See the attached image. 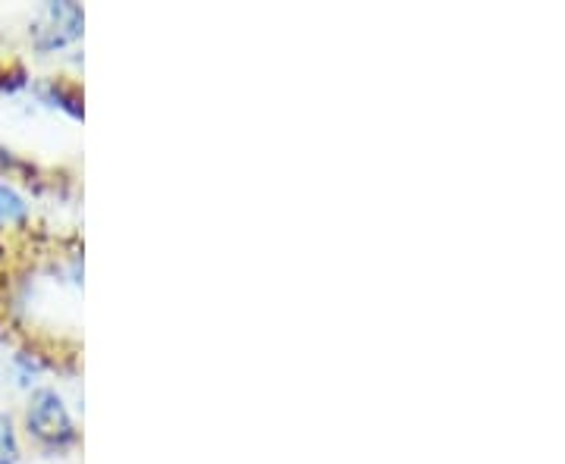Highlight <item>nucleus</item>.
Masks as SVG:
<instances>
[{
  "label": "nucleus",
  "mask_w": 565,
  "mask_h": 464,
  "mask_svg": "<svg viewBox=\"0 0 565 464\" xmlns=\"http://www.w3.org/2000/svg\"><path fill=\"white\" fill-rule=\"evenodd\" d=\"M35 95L44 107L61 110L70 120H85V104H82V91L66 79H44L35 85Z\"/></svg>",
  "instance_id": "3"
},
{
  "label": "nucleus",
  "mask_w": 565,
  "mask_h": 464,
  "mask_svg": "<svg viewBox=\"0 0 565 464\" xmlns=\"http://www.w3.org/2000/svg\"><path fill=\"white\" fill-rule=\"evenodd\" d=\"M22 433L47 455H63L79 445V424L63 392L54 386H39L29 392L22 411Z\"/></svg>",
  "instance_id": "1"
},
{
  "label": "nucleus",
  "mask_w": 565,
  "mask_h": 464,
  "mask_svg": "<svg viewBox=\"0 0 565 464\" xmlns=\"http://www.w3.org/2000/svg\"><path fill=\"white\" fill-rule=\"evenodd\" d=\"M44 370H47V364L41 362V355H32V352H20V355H13V374H17V384L22 389H39V380L44 377Z\"/></svg>",
  "instance_id": "6"
},
{
  "label": "nucleus",
  "mask_w": 565,
  "mask_h": 464,
  "mask_svg": "<svg viewBox=\"0 0 565 464\" xmlns=\"http://www.w3.org/2000/svg\"><path fill=\"white\" fill-rule=\"evenodd\" d=\"M22 462V436L13 414L0 411V464Z\"/></svg>",
  "instance_id": "5"
},
{
  "label": "nucleus",
  "mask_w": 565,
  "mask_h": 464,
  "mask_svg": "<svg viewBox=\"0 0 565 464\" xmlns=\"http://www.w3.org/2000/svg\"><path fill=\"white\" fill-rule=\"evenodd\" d=\"M85 32V10L79 3H70V0H54V3H44L39 10V17L29 29V41L39 54H57L73 47Z\"/></svg>",
  "instance_id": "2"
},
{
  "label": "nucleus",
  "mask_w": 565,
  "mask_h": 464,
  "mask_svg": "<svg viewBox=\"0 0 565 464\" xmlns=\"http://www.w3.org/2000/svg\"><path fill=\"white\" fill-rule=\"evenodd\" d=\"M32 217V207L13 182L0 176V226H22Z\"/></svg>",
  "instance_id": "4"
}]
</instances>
